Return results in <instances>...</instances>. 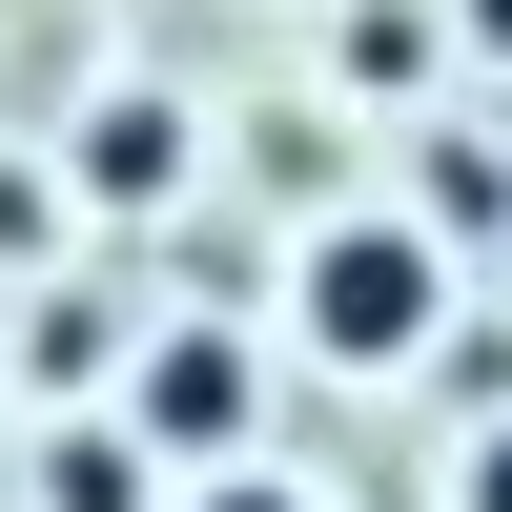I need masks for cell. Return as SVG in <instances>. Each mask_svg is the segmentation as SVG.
<instances>
[{"label":"cell","mask_w":512,"mask_h":512,"mask_svg":"<svg viewBox=\"0 0 512 512\" xmlns=\"http://www.w3.org/2000/svg\"><path fill=\"white\" fill-rule=\"evenodd\" d=\"M308 349L328 369H431L451 349V246L431 226H328L308 246Z\"/></svg>","instance_id":"6da1fadb"},{"label":"cell","mask_w":512,"mask_h":512,"mask_svg":"<svg viewBox=\"0 0 512 512\" xmlns=\"http://www.w3.org/2000/svg\"><path fill=\"white\" fill-rule=\"evenodd\" d=\"M451 512H512V410L472 431V472H451Z\"/></svg>","instance_id":"5b68a950"},{"label":"cell","mask_w":512,"mask_h":512,"mask_svg":"<svg viewBox=\"0 0 512 512\" xmlns=\"http://www.w3.org/2000/svg\"><path fill=\"white\" fill-rule=\"evenodd\" d=\"M185 512H308V492H287V472H205Z\"/></svg>","instance_id":"8992f818"},{"label":"cell","mask_w":512,"mask_h":512,"mask_svg":"<svg viewBox=\"0 0 512 512\" xmlns=\"http://www.w3.org/2000/svg\"><path fill=\"white\" fill-rule=\"evenodd\" d=\"M123 492H144V431H62L41 451V512H123Z\"/></svg>","instance_id":"277c9868"},{"label":"cell","mask_w":512,"mask_h":512,"mask_svg":"<svg viewBox=\"0 0 512 512\" xmlns=\"http://www.w3.org/2000/svg\"><path fill=\"white\" fill-rule=\"evenodd\" d=\"M451 21H472V62H512V0H451Z\"/></svg>","instance_id":"52a82bcc"},{"label":"cell","mask_w":512,"mask_h":512,"mask_svg":"<svg viewBox=\"0 0 512 512\" xmlns=\"http://www.w3.org/2000/svg\"><path fill=\"white\" fill-rule=\"evenodd\" d=\"M123 431H144V451H205V472H246V349H226V328H164L144 390H123Z\"/></svg>","instance_id":"7a4b0ae2"},{"label":"cell","mask_w":512,"mask_h":512,"mask_svg":"<svg viewBox=\"0 0 512 512\" xmlns=\"http://www.w3.org/2000/svg\"><path fill=\"white\" fill-rule=\"evenodd\" d=\"M82 185H103V205H164V185H185V103H103V123H82Z\"/></svg>","instance_id":"3957f363"}]
</instances>
